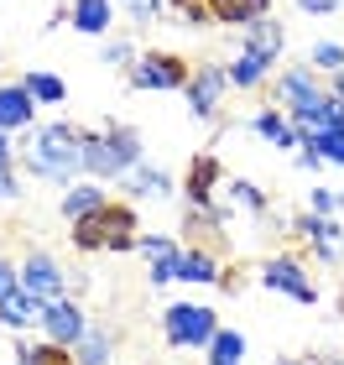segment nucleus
Returning <instances> with one entry per match:
<instances>
[{
    "mask_svg": "<svg viewBox=\"0 0 344 365\" xmlns=\"http://www.w3.org/2000/svg\"><path fill=\"white\" fill-rule=\"evenodd\" d=\"M298 168H303V173H318V168H323V157L313 152V146H303V152H298Z\"/></svg>",
    "mask_w": 344,
    "mask_h": 365,
    "instance_id": "nucleus-37",
    "label": "nucleus"
},
{
    "mask_svg": "<svg viewBox=\"0 0 344 365\" xmlns=\"http://www.w3.org/2000/svg\"><path fill=\"white\" fill-rule=\"evenodd\" d=\"M177 282H224L219 272V256L214 251H183V261H177Z\"/></svg>",
    "mask_w": 344,
    "mask_h": 365,
    "instance_id": "nucleus-23",
    "label": "nucleus"
},
{
    "mask_svg": "<svg viewBox=\"0 0 344 365\" xmlns=\"http://www.w3.org/2000/svg\"><path fill=\"white\" fill-rule=\"evenodd\" d=\"M120 6H125V11H130V6H136V0H120Z\"/></svg>",
    "mask_w": 344,
    "mask_h": 365,
    "instance_id": "nucleus-42",
    "label": "nucleus"
},
{
    "mask_svg": "<svg viewBox=\"0 0 344 365\" xmlns=\"http://www.w3.org/2000/svg\"><path fill=\"white\" fill-rule=\"evenodd\" d=\"M110 21H115V0H73L68 6V26L73 31L100 37V31H110Z\"/></svg>",
    "mask_w": 344,
    "mask_h": 365,
    "instance_id": "nucleus-18",
    "label": "nucleus"
},
{
    "mask_svg": "<svg viewBox=\"0 0 344 365\" xmlns=\"http://www.w3.org/2000/svg\"><path fill=\"white\" fill-rule=\"evenodd\" d=\"M308 146H313V152H318L323 162H334V168H344V125H329L323 136H313Z\"/></svg>",
    "mask_w": 344,
    "mask_h": 365,
    "instance_id": "nucleus-30",
    "label": "nucleus"
},
{
    "mask_svg": "<svg viewBox=\"0 0 344 365\" xmlns=\"http://www.w3.org/2000/svg\"><path fill=\"white\" fill-rule=\"evenodd\" d=\"M136 251L152 261V287H162V282H172V277H177V261H183V251H177V240H172V235H141V240H136Z\"/></svg>",
    "mask_w": 344,
    "mask_h": 365,
    "instance_id": "nucleus-11",
    "label": "nucleus"
},
{
    "mask_svg": "<svg viewBox=\"0 0 344 365\" xmlns=\"http://www.w3.org/2000/svg\"><path fill=\"white\" fill-rule=\"evenodd\" d=\"M245 360V334H235V329H219L214 344H209V365H240Z\"/></svg>",
    "mask_w": 344,
    "mask_h": 365,
    "instance_id": "nucleus-27",
    "label": "nucleus"
},
{
    "mask_svg": "<svg viewBox=\"0 0 344 365\" xmlns=\"http://www.w3.org/2000/svg\"><path fill=\"white\" fill-rule=\"evenodd\" d=\"M292 230H298V235L313 245L318 261H329V267H339V261H344V225H339V220L308 209V214H298V225H292Z\"/></svg>",
    "mask_w": 344,
    "mask_h": 365,
    "instance_id": "nucleus-6",
    "label": "nucleus"
},
{
    "mask_svg": "<svg viewBox=\"0 0 344 365\" xmlns=\"http://www.w3.org/2000/svg\"><path fill=\"white\" fill-rule=\"evenodd\" d=\"M251 130H261V136H266L271 146H282V152H298V146H303V130L292 125L282 110H261L256 120H251Z\"/></svg>",
    "mask_w": 344,
    "mask_h": 365,
    "instance_id": "nucleus-19",
    "label": "nucleus"
},
{
    "mask_svg": "<svg viewBox=\"0 0 344 365\" xmlns=\"http://www.w3.org/2000/svg\"><path fill=\"white\" fill-rule=\"evenodd\" d=\"M42 329H47V339L53 344H78L89 334V319H84V308L73 303V297H53L42 313Z\"/></svg>",
    "mask_w": 344,
    "mask_h": 365,
    "instance_id": "nucleus-9",
    "label": "nucleus"
},
{
    "mask_svg": "<svg viewBox=\"0 0 344 365\" xmlns=\"http://www.w3.org/2000/svg\"><path fill=\"white\" fill-rule=\"evenodd\" d=\"M21 287L31 297H42V303H53V297H63V272H58V261L53 256H26L21 261Z\"/></svg>",
    "mask_w": 344,
    "mask_h": 365,
    "instance_id": "nucleus-10",
    "label": "nucleus"
},
{
    "mask_svg": "<svg viewBox=\"0 0 344 365\" xmlns=\"http://www.w3.org/2000/svg\"><path fill=\"white\" fill-rule=\"evenodd\" d=\"M21 193V182H16V173L11 168H0V198H16Z\"/></svg>",
    "mask_w": 344,
    "mask_h": 365,
    "instance_id": "nucleus-38",
    "label": "nucleus"
},
{
    "mask_svg": "<svg viewBox=\"0 0 344 365\" xmlns=\"http://www.w3.org/2000/svg\"><path fill=\"white\" fill-rule=\"evenodd\" d=\"M136 209L130 204H105L100 214L73 225V245L78 251H105V256H120V251H136L141 230H136Z\"/></svg>",
    "mask_w": 344,
    "mask_h": 365,
    "instance_id": "nucleus-2",
    "label": "nucleus"
},
{
    "mask_svg": "<svg viewBox=\"0 0 344 365\" xmlns=\"http://www.w3.org/2000/svg\"><path fill=\"white\" fill-rule=\"evenodd\" d=\"M16 360H26V365H78V355L68 350V344H16Z\"/></svg>",
    "mask_w": 344,
    "mask_h": 365,
    "instance_id": "nucleus-25",
    "label": "nucleus"
},
{
    "mask_svg": "<svg viewBox=\"0 0 344 365\" xmlns=\"http://www.w3.org/2000/svg\"><path fill=\"white\" fill-rule=\"evenodd\" d=\"M261 282L276 292H287V297H298V303H318V287L303 277V267L292 256H271V261H261Z\"/></svg>",
    "mask_w": 344,
    "mask_h": 365,
    "instance_id": "nucleus-8",
    "label": "nucleus"
},
{
    "mask_svg": "<svg viewBox=\"0 0 344 365\" xmlns=\"http://www.w3.org/2000/svg\"><path fill=\"white\" fill-rule=\"evenodd\" d=\"M224 89H229V73L219 68V63H204V68L188 78V110L199 115V120H214Z\"/></svg>",
    "mask_w": 344,
    "mask_h": 365,
    "instance_id": "nucleus-7",
    "label": "nucleus"
},
{
    "mask_svg": "<svg viewBox=\"0 0 344 365\" xmlns=\"http://www.w3.org/2000/svg\"><path fill=\"white\" fill-rule=\"evenodd\" d=\"M37 115V99L26 94V84H0V130H26Z\"/></svg>",
    "mask_w": 344,
    "mask_h": 365,
    "instance_id": "nucleus-14",
    "label": "nucleus"
},
{
    "mask_svg": "<svg viewBox=\"0 0 344 365\" xmlns=\"http://www.w3.org/2000/svg\"><path fill=\"white\" fill-rule=\"evenodd\" d=\"M42 313H47V303H42V297H31V292L21 287L16 297H6V303H0V324H6V329H31Z\"/></svg>",
    "mask_w": 344,
    "mask_h": 365,
    "instance_id": "nucleus-21",
    "label": "nucleus"
},
{
    "mask_svg": "<svg viewBox=\"0 0 344 365\" xmlns=\"http://www.w3.org/2000/svg\"><path fill=\"white\" fill-rule=\"evenodd\" d=\"M21 292V272L11 267V261H0V303H6V297H16Z\"/></svg>",
    "mask_w": 344,
    "mask_h": 365,
    "instance_id": "nucleus-35",
    "label": "nucleus"
},
{
    "mask_svg": "<svg viewBox=\"0 0 344 365\" xmlns=\"http://www.w3.org/2000/svg\"><path fill=\"white\" fill-rule=\"evenodd\" d=\"M224 73H229V84H235V89H256L261 78L271 73V58H261V53H251V47H240V53L229 58Z\"/></svg>",
    "mask_w": 344,
    "mask_h": 365,
    "instance_id": "nucleus-20",
    "label": "nucleus"
},
{
    "mask_svg": "<svg viewBox=\"0 0 344 365\" xmlns=\"http://www.w3.org/2000/svg\"><path fill=\"white\" fill-rule=\"evenodd\" d=\"M323 99H329V89L318 84V68H303V63H292V68L276 78V105L287 110V120L308 115L313 105H323Z\"/></svg>",
    "mask_w": 344,
    "mask_h": 365,
    "instance_id": "nucleus-4",
    "label": "nucleus"
},
{
    "mask_svg": "<svg viewBox=\"0 0 344 365\" xmlns=\"http://www.w3.org/2000/svg\"><path fill=\"white\" fill-rule=\"evenodd\" d=\"M105 136H110V146H115V157H120V168H125V173H136V168H141V130H136V125L110 120V125H105Z\"/></svg>",
    "mask_w": 344,
    "mask_h": 365,
    "instance_id": "nucleus-22",
    "label": "nucleus"
},
{
    "mask_svg": "<svg viewBox=\"0 0 344 365\" xmlns=\"http://www.w3.org/2000/svg\"><path fill=\"white\" fill-rule=\"evenodd\" d=\"M308 58H313V68H318V73H329V78H334V73L344 68V42H313V53H308Z\"/></svg>",
    "mask_w": 344,
    "mask_h": 365,
    "instance_id": "nucleus-31",
    "label": "nucleus"
},
{
    "mask_svg": "<svg viewBox=\"0 0 344 365\" xmlns=\"http://www.w3.org/2000/svg\"><path fill=\"white\" fill-rule=\"evenodd\" d=\"M26 173L31 178H42V182H68L84 173V130L78 125H63V120H53V125H42V130H31L26 136Z\"/></svg>",
    "mask_w": 344,
    "mask_h": 365,
    "instance_id": "nucleus-1",
    "label": "nucleus"
},
{
    "mask_svg": "<svg viewBox=\"0 0 344 365\" xmlns=\"http://www.w3.org/2000/svg\"><path fill=\"white\" fill-rule=\"evenodd\" d=\"M308 16H339V0H298Z\"/></svg>",
    "mask_w": 344,
    "mask_h": 365,
    "instance_id": "nucleus-36",
    "label": "nucleus"
},
{
    "mask_svg": "<svg viewBox=\"0 0 344 365\" xmlns=\"http://www.w3.org/2000/svg\"><path fill=\"white\" fill-rule=\"evenodd\" d=\"M188 63L177 53H141L136 68H130V84L136 89H188Z\"/></svg>",
    "mask_w": 344,
    "mask_h": 365,
    "instance_id": "nucleus-5",
    "label": "nucleus"
},
{
    "mask_svg": "<svg viewBox=\"0 0 344 365\" xmlns=\"http://www.w3.org/2000/svg\"><path fill=\"white\" fill-rule=\"evenodd\" d=\"M214 188H219V162L214 157H193L188 162V182H183L188 204L193 209H209V204H214Z\"/></svg>",
    "mask_w": 344,
    "mask_h": 365,
    "instance_id": "nucleus-13",
    "label": "nucleus"
},
{
    "mask_svg": "<svg viewBox=\"0 0 344 365\" xmlns=\"http://www.w3.org/2000/svg\"><path fill=\"white\" fill-rule=\"evenodd\" d=\"M11 162H16V141L0 130V168H11Z\"/></svg>",
    "mask_w": 344,
    "mask_h": 365,
    "instance_id": "nucleus-39",
    "label": "nucleus"
},
{
    "mask_svg": "<svg viewBox=\"0 0 344 365\" xmlns=\"http://www.w3.org/2000/svg\"><path fill=\"white\" fill-rule=\"evenodd\" d=\"M16 365H26V360H16Z\"/></svg>",
    "mask_w": 344,
    "mask_h": 365,
    "instance_id": "nucleus-44",
    "label": "nucleus"
},
{
    "mask_svg": "<svg viewBox=\"0 0 344 365\" xmlns=\"http://www.w3.org/2000/svg\"><path fill=\"white\" fill-rule=\"evenodd\" d=\"M329 94H334V99H344V68H339V73L329 78Z\"/></svg>",
    "mask_w": 344,
    "mask_h": 365,
    "instance_id": "nucleus-40",
    "label": "nucleus"
},
{
    "mask_svg": "<svg viewBox=\"0 0 344 365\" xmlns=\"http://www.w3.org/2000/svg\"><path fill=\"white\" fill-rule=\"evenodd\" d=\"M339 313H344V297H339Z\"/></svg>",
    "mask_w": 344,
    "mask_h": 365,
    "instance_id": "nucleus-43",
    "label": "nucleus"
},
{
    "mask_svg": "<svg viewBox=\"0 0 344 365\" xmlns=\"http://www.w3.org/2000/svg\"><path fill=\"white\" fill-rule=\"evenodd\" d=\"M308 209H313V214H329V220H334V214H344V193H334V188H313V193H308Z\"/></svg>",
    "mask_w": 344,
    "mask_h": 365,
    "instance_id": "nucleus-32",
    "label": "nucleus"
},
{
    "mask_svg": "<svg viewBox=\"0 0 344 365\" xmlns=\"http://www.w3.org/2000/svg\"><path fill=\"white\" fill-rule=\"evenodd\" d=\"M100 63H105V68H136V47L120 37V42H110L105 53H100Z\"/></svg>",
    "mask_w": 344,
    "mask_h": 365,
    "instance_id": "nucleus-33",
    "label": "nucleus"
},
{
    "mask_svg": "<svg viewBox=\"0 0 344 365\" xmlns=\"http://www.w3.org/2000/svg\"><path fill=\"white\" fill-rule=\"evenodd\" d=\"M21 84H26V94L37 99V105H63V99H68V84H63L58 73H37V68H31Z\"/></svg>",
    "mask_w": 344,
    "mask_h": 365,
    "instance_id": "nucleus-26",
    "label": "nucleus"
},
{
    "mask_svg": "<svg viewBox=\"0 0 344 365\" xmlns=\"http://www.w3.org/2000/svg\"><path fill=\"white\" fill-rule=\"evenodd\" d=\"M162 334H167V344H177V350H209L214 334H219V319H214V308H199V303H167Z\"/></svg>",
    "mask_w": 344,
    "mask_h": 365,
    "instance_id": "nucleus-3",
    "label": "nucleus"
},
{
    "mask_svg": "<svg viewBox=\"0 0 344 365\" xmlns=\"http://www.w3.org/2000/svg\"><path fill=\"white\" fill-rule=\"evenodd\" d=\"M261 16H271V0H209V21L224 26H251Z\"/></svg>",
    "mask_w": 344,
    "mask_h": 365,
    "instance_id": "nucleus-17",
    "label": "nucleus"
},
{
    "mask_svg": "<svg viewBox=\"0 0 344 365\" xmlns=\"http://www.w3.org/2000/svg\"><path fill=\"white\" fill-rule=\"evenodd\" d=\"M276 365H318V360H287V355H282V360H276Z\"/></svg>",
    "mask_w": 344,
    "mask_h": 365,
    "instance_id": "nucleus-41",
    "label": "nucleus"
},
{
    "mask_svg": "<svg viewBox=\"0 0 344 365\" xmlns=\"http://www.w3.org/2000/svg\"><path fill=\"white\" fill-rule=\"evenodd\" d=\"M130 182L125 188L136 193V198H172V178L162 173V168H136V173H125Z\"/></svg>",
    "mask_w": 344,
    "mask_h": 365,
    "instance_id": "nucleus-24",
    "label": "nucleus"
},
{
    "mask_svg": "<svg viewBox=\"0 0 344 365\" xmlns=\"http://www.w3.org/2000/svg\"><path fill=\"white\" fill-rule=\"evenodd\" d=\"M245 47L276 63V58L287 53V31H282V21H276V16H261V21H251V26H245Z\"/></svg>",
    "mask_w": 344,
    "mask_h": 365,
    "instance_id": "nucleus-16",
    "label": "nucleus"
},
{
    "mask_svg": "<svg viewBox=\"0 0 344 365\" xmlns=\"http://www.w3.org/2000/svg\"><path fill=\"white\" fill-rule=\"evenodd\" d=\"M84 173H94V178H125V168H120V157H115V146H110L105 130H84Z\"/></svg>",
    "mask_w": 344,
    "mask_h": 365,
    "instance_id": "nucleus-15",
    "label": "nucleus"
},
{
    "mask_svg": "<svg viewBox=\"0 0 344 365\" xmlns=\"http://www.w3.org/2000/svg\"><path fill=\"white\" fill-rule=\"evenodd\" d=\"M229 204L251 209V214H266V193H261L256 182H245V178H229Z\"/></svg>",
    "mask_w": 344,
    "mask_h": 365,
    "instance_id": "nucleus-29",
    "label": "nucleus"
},
{
    "mask_svg": "<svg viewBox=\"0 0 344 365\" xmlns=\"http://www.w3.org/2000/svg\"><path fill=\"white\" fill-rule=\"evenodd\" d=\"M73 355H78V365H105V360L115 355V339L105 334V329H89V334L78 339V350H73Z\"/></svg>",
    "mask_w": 344,
    "mask_h": 365,
    "instance_id": "nucleus-28",
    "label": "nucleus"
},
{
    "mask_svg": "<svg viewBox=\"0 0 344 365\" xmlns=\"http://www.w3.org/2000/svg\"><path fill=\"white\" fill-rule=\"evenodd\" d=\"M167 11H177V21H188V26L209 21V0H167Z\"/></svg>",
    "mask_w": 344,
    "mask_h": 365,
    "instance_id": "nucleus-34",
    "label": "nucleus"
},
{
    "mask_svg": "<svg viewBox=\"0 0 344 365\" xmlns=\"http://www.w3.org/2000/svg\"><path fill=\"white\" fill-rule=\"evenodd\" d=\"M105 204H110V198L100 193V182H68V188H63V198H58V209H63V220H68V225L89 220V214H100Z\"/></svg>",
    "mask_w": 344,
    "mask_h": 365,
    "instance_id": "nucleus-12",
    "label": "nucleus"
}]
</instances>
